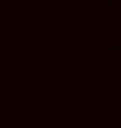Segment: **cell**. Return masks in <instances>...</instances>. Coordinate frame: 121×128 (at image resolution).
<instances>
[{
	"instance_id": "cell-1",
	"label": "cell",
	"mask_w": 121,
	"mask_h": 128,
	"mask_svg": "<svg viewBox=\"0 0 121 128\" xmlns=\"http://www.w3.org/2000/svg\"><path fill=\"white\" fill-rule=\"evenodd\" d=\"M64 30H66V21H64V19H54V21H52V31L60 33V31H64Z\"/></svg>"
},
{
	"instance_id": "cell-2",
	"label": "cell",
	"mask_w": 121,
	"mask_h": 128,
	"mask_svg": "<svg viewBox=\"0 0 121 128\" xmlns=\"http://www.w3.org/2000/svg\"><path fill=\"white\" fill-rule=\"evenodd\" d=\"M66 43L71 47V45H78L80 43V35H76V33H68L66 35Z\"/></svg>"
},
{
	"instance_id": "cell-3",
	"label": "cell",
	"mask_w": 121,
	"mask_h": 128,
	"mask_svg": "<svg viewBox=\"0 0 121 128\" xmlns=\"http://www.w3.org/2000/svg\"><path fill=\"white\" fill-rule=\"evenodd\" d=\"M116 5H121V0H116Z\"/></svg>"
}]
</instances>
